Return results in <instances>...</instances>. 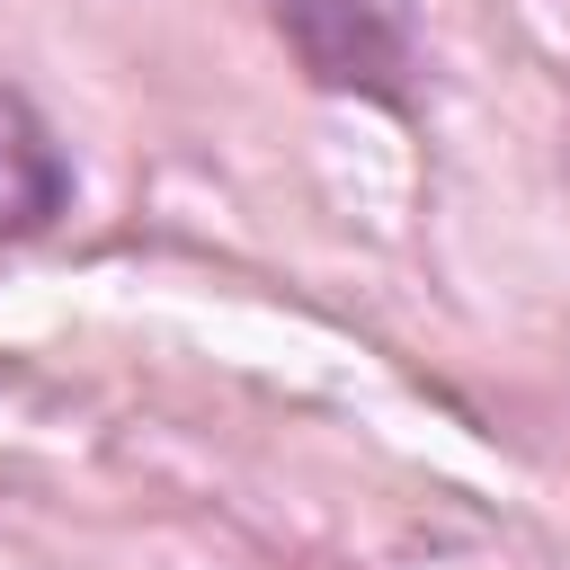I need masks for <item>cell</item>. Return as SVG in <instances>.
I'll return each instance as SVG.
<instances>
[{"instance_id": "cell-1", "label": "cell", "mask_w": 570, "mask_h": 570, "mask_svg": "<svg viewBox=\"0 0 570 570\" xmlns=\"http://www.w3.org/2000/svg\"><path fill=\"white\" fill-rule=\"evenodd\" d=\"M312 89L410 107L419 80V0H267Z\"/></svg>"}, {"instance_id": "cell-2", "label": "cell", "mask_w": 570, "mask_h": 570, "mask_svg": "<svg viewBox=\"0 0 570 570\" xmlns=\"http://www.w3.org/2000/svg\"><path fill=\"white\" fill-rule=\"evenodd\" d=\"M62 187H71V178H62L53 134L27 116L18 89H0V232H36V223H53Z\"/></svg>"}]
</instances>
